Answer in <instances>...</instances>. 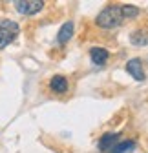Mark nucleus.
<instances>
[{
	"label": "nucleus",
	"mask_w": 148,
	"mask_h": 153,
	"mask_svg": "<svg viewBox=\"0 0 148 153\" xmlns=\"http://www.w3.org/2000/svg\"><path fill=\"white\" fill-rule=\"evenodd\" d=\"M135 146H137L135 140H130V139H128V140H119L108 153H132L135 149Z\"/></svg>",
	"instance_id": "9"
},
{
	"label": "nucleus",
	"mask_w": 148,
	"mask_h": 153,
	"mask_svg": "<svg viewBox=\"0 0 148 153\" xmlns=\"http://www.w3.org/2000/svg\"><path fill=\"white\" fill-rule=\"evenodd\" d=\"M20 33V26L13 20H2L0 22V49L7 48L11 42H15V38Z\"/></svg>",
	"instance_id": "2"
},
{
	"label": "nucleus",
	"mask_w": 148,
	"mask_h": 153,
	"mask_svg": "<svg viewBox=\"0 0 148 153\" xmlns=\"http://www.w3.org/2000/svg\"><path fill=\"white\" fill-rule=\"evenodd\" d=\"M13 6L20 15H37L44 7V2L42 0H15Z\"/></svg>",
	"instance_id": "3"
},
{
	"label": "nucleus",
	"mask_w": 148,
	"mask_h": 153,
	"mask_svg": "<svg viewBox=\"0 0 148 153\" xmlns=\"http://www.w3.org/2000/svg\"><path fill=\"white\" fill-rule=\"evenodd\" d=\"M121 9H123V16H124V20H130V18H135L141 11H139V7L137 6H134V4H124V6H121Z\"/></svg>",
	"instance_id": "11"
},
{
	"label": "nucleus",
	"mask_w": 148,
	"mask_h": 153,
	"mask_svg": "<svg viewBox=\"0 0 148 153\" xmlns=\"http://www.w3.org/2000/svg\"><path fill=\"white\" fill-rule=\"evenodd\" d=\"M90 59H91V62H93L95 66H102L110 59V53L104 48H91L90 49Z\"/></svg>",
	"instance_id": "7"
},
{
	"label": "nucleus",
	"mask_w": 148,
	"mask_h": 153,
	"mask_svg": "<svg viewBox=\"0 0 148 153\" xmlns=\"http://www.w3.org/2000/svg\"><path fill=\"white\" fill-rule=\"evenodd\" d=\"M68 88H70V82H68L66 76H62V75H55V76H51V79H49V89L53 93L64 95L68 91Z\"/></svg>",
	"instance_id": "4"
},
{
	"label": "nucleus",
	"mask_w": 148,
	"mask_h": 153,
	"mask_svg": "<svg viewBox=\"0 0 148 153\" xmlns=\"http://www.w3.org/2000/svg\"><path fill=\"white\" fill-rule=\"evenodd\" d=\"M124 22V16H123V9L121 6H108L104 7L97 18H95V24L102 29H114V27H119L121 24Z\"/></svg>",
	"instance_id": "1"
},
{
	"label": "nucleus",
	"mask_w": 148,
	"mask_h": 153,
	"mask_svg": "<svg viewBox=\"0 0 148 153\" xmlns=\"http://www.w3.org/2000/svg\"><path fill=\"white\" fill-rule=\"evenodd\" d=\"M121 135H119V133H104V135L99 139V144H97V148L102 151V153H108L110 149H112L121 139H119Z\"/></svg>",
	"instance_id": "5"
},
{
	"label": "nucleus",
	"mask_w": 148,
	"mask_h": 153,
	"mask_svg": "<svg viewBox=\"0 0 148 153\" xmlns=\"http://www.w3.org/2000/svg\"><path fill=\"white\" fill-rule=\"evenodd\" d=\"M126 71L130 73L135 80H139V82L144 80V71H143V62H141V59H132V60H128V62H126Z\"/></svg>",
	"instance_id": "6"
},
{
	"label": "nucleus",
	"mask_w": 148,
	"mask_h": 153,
	"mask_svg": "<svg viewBox=\"0 0 148 153\" xmlns=\"http://www.w3.org/2000/svg\"><path fill=\"white\" fill-rule=\"evenodd\" d=\"M130 42L134 46H148V29H135L130 35Z\"/></svg>",
	"instance_id": "10"
},
{
	"label": "nucleus",
	"mask_w": 148,
	"mask_h": 153,
	"mask_svg": "<svg viewBox=\"0 0 148 153\" xmlns=\"http://www.w3.org/2000/svg\"><path fill=\"white\" fill-rule=\"evenodd\" d=\"M71 36H73V22L68 20V22H64V24L61 26V29H59V33H57V42H59V44H66Z\"/></svg>",
	"instance_id": "8"
}]
</instances>
